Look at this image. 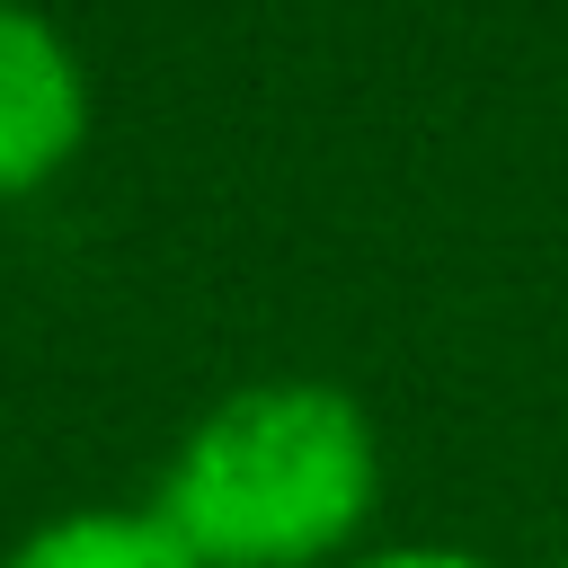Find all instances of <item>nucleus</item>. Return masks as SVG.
<instances>
[{"mask_svg":"<svg viewBox=\"0 0 568 568\" xmlns=\"http://www.w3.org/2000/svg\"><path fill=\"white\" fill-rule=\"evenodd\" d=\"M382 426L328 373H257L186 417L160 462V524L204 568H346L382 524Z\"/></svg>","mask_w":568,"mask_h":568,"instance_id":"nucleus-1","label":"nucleus"},{"mask_svg":"<svg viewBox=\"0 0 568 568\" xmlns=\"http://www.w3.org/2000/svg\"><path fill=\"white\" fill-rule=\"evenodd\" d=\"M89 115L98 98L80 44L36 0H0V204L44 195L89 151Z\"/></svg>","mask_w":568,"mask_h":568,"instance_id":"nucleus-2","label":"nucleus"},{"mask_svg":"<svg viewBox=\"0 0 568 568\" xmlns=\"http://www.w3.org/2000/svg\"><path fill=\"white\" fill-rule=\"evenodd\" d=\"M0 568H204V559L142 497V506H62V515L27 524L0 550Z\"/></svg>","mask_w":568,"mask_h":568,"instance_id":"nucleus-3","label":"nucleus"},{"mask_svg":"<svg viewBox=\"0 0 568 568\" xmlns=\"http://www.w3.org/2000/svg\"><path fill=\"white\" fill-rule=\"evenodd\" d=\"M346 568H506V559L462 550V541H364Z\"/></svg>","mask_w":568,"mask_h":568,"instance_id":"nucleus-4","label":"nucleus"},{"mask_svg":"<svg viewBox=\"0 0 568 568\" xmlns=\"http://www.w3.org/2000/svg\"><path fill=\"white\" fill-rule=\"evenodd\" d=\"M559 568H568V559H559Z\"/></svg>","mask_w":568,"mask_h":568,"instance_id":"nucleus-5","label":"nucleus"}]
</instances>
